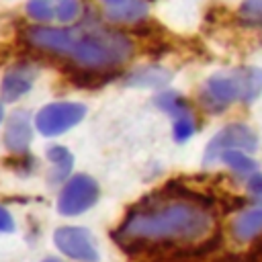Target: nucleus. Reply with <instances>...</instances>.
Here are the masks:
<instances>
[{
    "label": "nucleus",
    "instance_id": "obj_1",
    "mask_svg": "<svg viewBox=\"0 0 262 262\" xmlns=\"http://www.w3.org/2000/svg\"><path fill=\"white\" fill-rule=\"evenodd\" d=\"M215 229V215L209 205L190 196H164L137 205L121 227L113 233L115 242L127 252L149 246L196 244Z\"/></svg>",
    "mask_w": 262,
    "mask_h": 262
},
{
    "label": "nucleus",
    "instance_id": "obj_2",
    "mask_svg": "<svg viewBox=\"0 0 262 262\" xmlns=\"http://www.w3.org/2000/svg\"><path fill=\"white\" fill-rule=\"evenodd\" d=\"M29 41L41 49L72 55L78 63L88 68L119 66L133 53V45L127 35L98 25H80L70 29L35 27L29 31Z\"/></svg>",
    "mask_w": 262,
    "mask_h": 262
},
{
    "label": "nucleus",
    "instance_id": "obj_3",
    "mask_svg": "<svg viewBox=\"0 0 262 262\" xmlns=\"http://www.w3.org/2000/svg\"><path fill=\"white\" fill-rule=\"evenodd\" d=\"M260 94H262V68L244 66L209 76L199 90V100L205 111L217 115L227 111L235 102L250 104Z\"/></svg>",
    "mask_w": 262,
    "mask_h": 262
},
{
    "label": "nucleus",
    "instance_id": "obj_4",
    "mask_svg": "<svg viewBox=\"0 0 262 262\" xmlns=\"http://www.w3.org/2000/svg\"><path fill=\"white\" fill-rule=\"evenodd\" d=\"M225 149H246V151H256L258 149V135L256 131L246 125V123H229L225 127H221L211 141L205 147L203 154V164L205 166H213L219 162V156Z\"/></svg>",
    "mask_w": 262,
    "mask_h": 262
},
{
    "label": "nucleus",
    "instance_id": "obj_5",
    "mask_svg": "<svg viewBox=\"0 0 262 262\" xmlns=\"http://www.w3.org/2000/svg\"><path fill=\"white\" fill-rule=\"evenodd\" d=\"M98 201V182L88 174L72 176L57 196V211L66 217L88 211Z\"/></svg>",
    "mask_w": 262,
    "mask_h": 262
},
{
    "label": "nucleus",
    "instance_id": "obj_6",
    "mask_svg": "<svg viewBox=\"0 0 262 262\" xmlns=\"http://www.w3.org/2000/svg\"><path fill=\"white\" fill-rule=\"evenodd\" d=\"M84 115H86V106L80 102H51L37 113L35 127L45 137H55L78 125L84 119Z\"/></svg>",
    "mask_w": 262,
    "mask_h": 262
},
{
    "label": "nucleus",
    "instance_id": "obj_7",
    "mask_svg": "<svg viewBox=\"0 0 262 262\" xmlns=\"http://www.w3.org/2000/svg\"><path fill=\"white\" fill-rule=\"evenodd\" d=\"M53 242L61 254L78 262H98V250L92 233L84 227H59L53 233Z\"/></svg>",
    "mask_w": 262,
    "mask_h": 262
},
{
    "label": "nucleus",
    "instance_id": "obj_8",
    "mask_svg": "<svg viewBox=\"0 0 262 262\" xmlns=\"http://www.w3.org/2000/svg\"><path fill=\"white\" fill-rule=\"evenodd\" d=\"M37 78V68L29 66V63H18V66H12L4 78H2V86H0V92H2V98L8 100V102H14L18 100L20 96H25L33 82Z\"/></svg>",
    "mask_w": 262,
    "mask_h": 262
},
{
    "label": "nucleus",
    "instance_id": "obj_9",
    "mask_svg": "<svg viewBox=\"0 0 262 262\" xmlns=\"http://www.w3.org/2000/svg\"><path fill=\"white\" fill-rule=\"evenodd\" d=\"M33 139V127H31V117L27 111H14L4 129V143L10 151L14 154H25L31 145Z\"/></svg>",
    "mask_w": 262,
    "mask_h": 262
},
{
    "label": "nucleus",
    "instance_id": "obj_10",
    "mask_svg": "<svg viewBox=\"0 0 262 262\" xmlns=\"http://www.w3.org/2000/svg\"><path fill=\"white\" fill-rule=\"evenodd\" d=\"M231 237L237 242H252L262 233V205H252L239 211L229 225Z\"/></svg>",
    "mask_w": 262,
    "mask_h": 262
},
{
    "label": "nucleus",
    "instance_id": "obj_11",
    "mask_svg": "<svg viewBox=\"0 0 262 262\" xmlns=\"http://www.w3.org/2000/svg\"><path fill=\"white\" fill-rule=\"evenodd\" d=\"M172 80V74L162 68V66H143L133 70L127 76V84L129 86H137V88H164L168 82Z\"/></svg>",
    "mask_w": 262,
    "mask_h": 262
},
{
    "label": "nucleus",
    "instance_id": "obj_12",
    "mask_svg": "<svg viewBox=\"0 0 262 262\" xmlns=\"http://www.w3.org/2000/svg\"><path fill=\"white\" fill-rule=\"evenodd\" d=\"M219 162L227 166L229 172H233V176H237L239 180H248L258 172V162L246 149H225L219 156Z\"/></svg>",
    "mask_w": 262,
    "mask_h": 262
},
{
    "label": "nucleus",
    "instance_id": "obj_13",
    "mask_svg": "<svg viewBox=\"0 0 262 262\" xmlns=\"http://www.w3.org/2000/svg\"><path fill=\"white\" fill-rule=\"evenodd\" d=\"M154 104H156L160 111H164L166 115H170L172 121L192 115L190 104H188L186 98H184L182 94H178L176 90H162V92L154 98Z\"/></svg>",
    "mask_w": 262,
    "mask_h": 262
},
{
    "label": "nucleus",
    "instance_id": "obj_14",
    "mask_svg": "<svg viewBox=\"0 0 262 262\" xmlns=\"http://www.w3.org/2000/svg\"><path fill=\"white\" fill-rule=\"evenodd\" d=\"M147 14L145 0H123L119 4H111L106 8V16L115 23H135Z\"/></svg>",
    "mask_w": 262,
    "mask_h": 262
},
{
    "label": "nucleus",
    "instance_id": "obj_15",
    "mask_svg": "<svg viewBox=\"0 0 262 262\" xmlns=\"http://www.w3.org/2000/svg\"><path fill=\"white\" fill-rule=\"evenodd\" d=\"M47 160L53 164V168L49 172V182L51 184L63 182L66 176L72 172V166H74V158H72L70 149H66L63 145H51L47 149Z\"/></svg>",
    "mask_w": 262,
    "mask_h": 262
},
{
    "label": "nucleus",
    "instance_id": "obj_16",
    "mask_svg": "<svg viewBox=\"0 0 262 262\" xmlns=\"http://www.w3.org/2000/svg\"><path fill=\"white\" fill-rule=\"evenodd\" d=\"M55 2L57 0H29L27 12L31 18H35L39 23L55 20Z\"/></svg>",
    "mask_w": 262,
    "mask_h": 262
},
{
    "label": "nucleus",
    "instance_id": "obj_17",
    "mask_svg": "<svg viewBox=\"0 0 262 262\" xmlns=\"http://www.w3.org/2000/svg\"><path fill=\"white\" fill-rule=\"evenodd\" d=\"M237 16L244 25L262 27V0H244L239 4Z\"/></svg>",
    "mask_w": 262,
    "mask_h": 262
},
{
    "label": "nucleus",
    "instance_id": "obj_18",
    "mask_svg": "<svg viewBox=\"0 0 262 262\" xmlns=\"http://www.w3.org/2000/svg\"><path fill=\"white\" fill-rule=\"evenodd\" d=\"M82 12L80 0H57L55 2V20L61 25L74 23Z\"/></svg>",
    "mask_w": 262,
    "mask_h": 262
},
{
    "label": "nucleus",
    "instance_id": "obj_19",
    "mask_svg": "<svg viewBox=\"0 0 262 262\" xmlns=\"http://www.w3.org/2000/svg\"><path fill=\"white\" fill-rule=\"evenodd\" d=\"M196 131V121H194V115H188V117H182V119H176L172 121V135L178 143L182 141H188Z\"/></svg>",
    "mask_w": 262,
    "mask_h": 262
},
{
    "label": "nucleus",
    "instance_id": "obj_20",
    "mask_svg": "<svg viewBox=\"0 0 262 262\" xmlns=\"http://www.w3.org/2000/svg\"><path fill=\"white\" fill-rule=\"evenodd\" d=\"M246 192L250 194L254 205H262V172L260 170L246 180Z\"/></svg>",
    "mask_w": 262,
    "mask_h": 262
},
{
    "label": "nucleus",
    "instance_id": "obj_21",
    "mask_svg": "<svg viewBox=\"0 0 262 262\" xmlns=\"http://www.w3.org/2000/svg\"><path fill=\"white\" fill-rule=\"evenodd\" d=\"M8 231H14V219H12V215L0 205V233H8Z\"/></svg>",
    "mask_w": 262,
    "mask_h": 262
},
{
    "label": "nucleus",
    "instance_id": "obj_22",
    "mask_svg": "<svg viewBox=\"0 0 262 262\" xmlns=\"http://www.w3.org/2000/svg\"><path fill=\"white\" fill-rule=\"evenodd\" d=\"M43 262H61V260H59V258H55V256H49V258H45Z\"/></svg>",
    "mask_w": 262,
    "mask_h": 262
},
{
    "label": "nucleus",
    "instance_id": "obj_23",
    "mask_svg": "<svg viewBox=\"0 0 262 262\" xmlns=\"http://www.w3.org/2000/svg\"><path fill=\"white\" fill-rule=\"evenodd\" d=\"M102 2H104V4H108V6H111V4H119V2H123V0H102Z\"/></svg>",
    "mask_w": 262,
    "mask_h": 262
},
{
    "label": "nucleus",
    "instance_id": "obj_24",
    "mask_svg": "<svg viewBox=\"0 0 262 262\" xmlns=\"http://www.w3.org/2000/svg\"><path fill=\"white\" fill-rule=\"evenodd\" d=\"M2 117H4V108H2V104H0V123H2Z\"/></svg>",
    "mask_w": 262,
    "mask_h": 262
}]
</instances>
